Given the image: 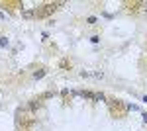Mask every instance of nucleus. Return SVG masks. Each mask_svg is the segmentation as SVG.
I'll return each mask as SVG.
<instances>
[{
  "label": "nucleus",
  "mask_w": 147,
  "mask_h": 131,
  "mask_svg": "<svg viewBox=\"0 0 147 131\" xmlns=\"http://www.w3.org/2000/svg\"><path fill=\"white\" fill-rule=\"evenodd\" d=\"M10 41H8V37H0V47H8Z\"/></svg>",
  "instance_id": "nucleus-1"
},
{
  "label": "nucleus",
  "mask_w": 147,
  "mask_h": 131,
  "mask_svg": "<svg viewBox=\"0 0 147 131\" xmlns=\"http://www.w3.org/2000/svg\"><path fill=\"white\" fill-rule=\"evenodd\" d=\"M86 22L90 24V26H96V24H98V18H94V16H90V18H86Z\"/></svg>",
  "instance_id": "nucleus-2"
},
{
  "label": "nucleus",
  "mask_w": 147,
  "mask_h": 131,
  "mask_svg": "<svg viewBox=\"0 0 147 131\" xmlns=\"http://www.w3.org/2000/svg\"><path fill=\"white\" fill-rule=\"evenodd\" d=\"M33 14H35L33 10H24V12H22V16H24V18H31Z\"/></svg>",
  "instance_id": "nucleus-3"
},
{
  "label": "nucleus",
  "mask_w": 147,
  "mask_h": 131,
  "mask_svg": "<svg viewBox=\"0 0 147 131\" xmlns=\"http://www.w3.org/2000/svg\"><path fill=\"white\" fill-rule=\"evenodd\" d=\"M43 76H45V71H39V73H33V78H35V80L43 78Z\"/></svg>",
  "instance_id": "nucleus-4"
},
{
  "label": "nucleus",
  "mask_w": 147,
  "mask_h": 131,
  "mask_svg": "<svg viewBox=\"0 0 147 131\" xmlns=\"http://www.w3.org/2000/svg\"><path fill=\"white\" fill-rule=\"evenodd\" d=\"M90 41H92V43H100V37H98V35H92V37H90Z\"/></svg>",
  "instance_id": "nucleus-5"
},
{
  "label": "nucleus",
  "mask_w": 147,
  "mask_h": 131,
  "mask_svg": "<svg viewBox=\"0 0 147 131\" xmlns=\"http://www.w3.org/2000/svg\"><path fill=\"white\" fill-rule=\"evenodd\" d=\"M141 117H143V121L147 123V114H141Z\"/></svg>",
  "instance_id": "nucleus-6"
},
{
  "label": "nucleus",
  "mask_w": 147,
  "mask_h": 131,
  "mask_svg": "<svg viewBox=\"0 0 147 131\" xmlns=\"http://www.w3.org/2000/svg\"><path fill=\"white\" fill-rule=\"evenodd\" d=\"M143 102H147V96H143Z\"/></svg>",
  "instance_id": "nucleus-7"
}]
</instances>
